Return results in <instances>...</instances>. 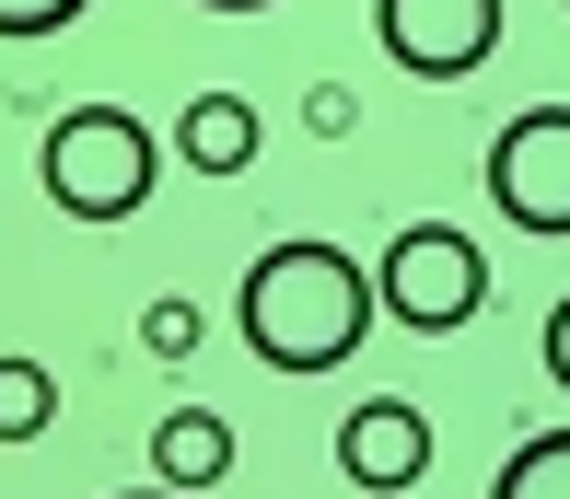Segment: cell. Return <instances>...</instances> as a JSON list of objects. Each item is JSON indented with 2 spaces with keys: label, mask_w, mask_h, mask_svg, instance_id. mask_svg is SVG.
<instances>
[{
  "label": "cell",
  "mask_w": 570,
  "mask_h": 499,
  "mask_svg": "<svg viewBox=\"0 0 570 499\" xmlns=\"http://www.w3.org/2000/svg\"><path fill=\"white\" fill-rule=\"evenodd\" d=\"M373 268H361L350 244H326V232H292V244H268L245 268V291H233V337H245L268 372H350L361 337H373Z\"/></svg>",
  "instance_id": "1"
},
{
  "label": "cell",
  "mask_w": 570,
  "mask_h": 499,
  "mask_svg": "<svg viewBox=\"0 0 570 499\" xmlns=\"http://www.w3.org/2000/svg\"><path fill=\"white\" fill-rule=\"evenodd\" d=\"M36 174H47V198H59L70 221H140L151 174H164V140H151L128 104H59Z\"/></svg>",
  "instance_id": "2"
},
{
  "label": "cell",
  "mask_w": 570,
  "mask_h": 499,
  "mask_svg": "<svg viewBox=\"0 0 570 499\" xmlns=\"http://www.w3.org/2000/svg\"><path fill=\"white\" fill-rule=\"evenodd\" d=\"M373 291H384V313L407 337H454V326L489 313V256L454 221H396V244L373 256Z\"/></svg>",
  "instance_id": "3"
},
{
  "label": "cell",
  "mask_w": 570,
  "mask_h": 499,
  "mask_svg": "<svg viewBox=\"0 0 570 499\" xmlns=\"http://www.w3.org/2000/svg\"><path fill=\"white\" fill-rule=\"evenodd\" d=\"M489 209L535 244L570 232V104H524V117L489 140Z\"/></svg>",
  "instance_id": "4"
},
{
  "label": "cell",
  "mask_w": 570,
  "mask_h": 499,
  "mask_svg": "<svg viewBox=\"0 0 570 499\" xmlns=\"http://www.w3.org/2000/svg\"><path fill=\"white\" fill-rule=\"evenodd\" d=\"M373 36L420 82H465L501 59V0H373Z\"/></svg>",
  "instance_id": "5"
},
{
  "label": "cell",
  "mask_w": 570,
  "mask_h": 499,
  "mask_svg": "<svg viewBox=\"0 0 570 499\" xmlns=\"http://www.w3.org/2000/svg\"><path fill=\"white\" fill-rule=\"evenodd\" d=\"M338 465H350V488H373V499H407L431 477V418L407 407V396H361L338 418Z\"/></svg>",
  "instance_id": "6"
},
{
  "label": "cell",
  "mask_w": 570,
  "mask_h": 499,
  "mask_svg": "<svg viewBox=\"0 0 570 499\" xmlns=\"http://www.w3.org/2000/svg\"><path fill=\"white\" fill-rule=\"evenodd\" d=\"M256 140H268V128H256V104H245V93H187V117H175V151H187L210 187L256 163Z\"/></svg>",
  "instance_id": "7"
},
{
  "label": "cell",
  "mask_w": 570,
  "mask_h": 499,
  "mask_svg": "<svg viewBox=\"0 0 570 499\" xmlns=\"http://www.w3.org/2000/svg\"><path fill=\"white\" fill-rule=\"evenodd\" d=\"M151 465H164V488L210 499V488L233 477V418H210V407H175L164 430H151Z\"/></svg>",
  "instance_id": "8"
},
{
  "label": "cell",
  "mask_w": 570,
  "mask_h": 499,
  "mask_svg": "<svg viewBox=\"0 0 570 499\" xmlns=\"http://www.w3.org/2000/svg\"><path fill=\"white\" fill-rule=\"evenodd\" d=\"M489 499H570V430H524L512 465L489 477Z\"/></svg>",
  "instance_id": "9"
},
{
  "label": "cell",
  "mask_w": 570,
  "mask_h": 499,
  "mask_svg": "<svg viewBox=\"0 0 570 499\" xmlns=\"http://www.w3.org/2000/svg\"><path fill=\"white\" fill-rule=\"evenodd\" d=\"M47 418H59V372H36V360H0V441H36Z\"/></svg>",
  "instance_id": "10"
},
{
  "label": "cell",
  "mask_w": 570,
  "mask_h": 499,
  "mask_svg": "<svg viewBox=\"0 0 570 499\" xmlns=\"http://www.w3.org/2000/svg\"><path fill=\"white\" fill-rule=\"evenodd\" d=\"M198 337H210V313H198V302H175V291L140 302V349H151V360H187Z\"/></svg>",
  "instance_id": "11"
},
{
  "label": "cell",
  "mask_w": 570,
  "mask_h": 499,
  "mask_svg": "<svg viewBox=\"0 0 570 499\" xmlns=\"http://www.w3.org/2000/svg\"><path fill=\"white\" fill-rule=\"evenodd\" d=\"M94 0H0V47H23V36H59V23H82Z\"/></svg>",
  "instance_id": "12"
},
{
  "label": "cell",
  "mask_w": 570,
  "mask_h": 499,
  "mask_svg": "<svg viewBox=\"0 0 570 499\" xmlns=\"http://www.w3.org/2000/svg\"><path fill=\"white\" fill-rule=\"evenodd\" d=\"M303 128H315V140H350V128H361V104H350L338 82H315V93H303Z\"/></svg>",
  "instance_id": "13"
},
{
  "label": "cell",
  "mask_w": 570,
  "mask_h": 499,
  "mask_svg": "<svg viewBox=\"0 0 570 499\" xmlns=\"http://www.w3.org/2000/svg\"><path fill=\"white\" fill-rule=\"evenodd\" d=\"M535 349H548V383H559V396H570V291L548 302V337H535Z\"/></svg>",
  "instance_id": "14"
},
{
  "label": "cell",
  "mask_w": 570,
  "mask_h": 499,
  "mask_svg": "<svg viewBox=\"0 0 570 499\" xmlns=\"http://www.w3.org/2000/svg\"><path fill=\"white\" fill-rule=\"evenodd\" d=\"M198 12H268V0H198Z\"/></svg>",
  "instance_id": "15"
},
{
  "label": "cell",
  "mask_w": 570,
  "mask_h": 499,
  "mask_svg": "<svg viewBox=\"0 0 570 499\" xmlns=\"http://www.w3.org/2000/svg\"><path fill=\"white\" fill-rule=\"evenodd\" d=\"M117 499H128V488H117ZM140 499H187V488H140Z\"/></svg>",
  "instance_id": "16"
}]
</instances>
